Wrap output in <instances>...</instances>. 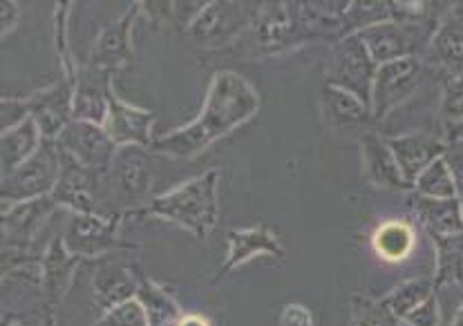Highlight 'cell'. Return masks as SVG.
Segmentation results:
<instances>
[{"label":"cell","mask_w":463,"mask_h":326,"mask_svg":"<svg viewBox=\"0 0 463 326\" xmlns=\"http://www.w3.org/2000/svg\"><path fill=\"white\" fill-rule=\"evenodd\" d=\"M441 159L450 170L452 179H455L457 192L463 197V139L446 141V150H443Z\"/></svg>","instance_id":"36"},{"label":"cell","mask_w":463,"mask_h":326,"mask_svg":"<svg viewBox=\"0 0 463 326\" xmlns=\"http://www.w3.org/2000/svg\"><path fill=\"white\" fill-rule=\"evenodd\" d=\"M43 144V135L34 119L23 121L21 126L5 130L0 136V159H3V177L14 172L18 165H23L27 159L39 153Z\"/></svg>","instance_id":"25"},{"label":"cell","mask_w":463,"mask_h":326,"mask_svg":"<svg viewBox=\"0 0 463 326\" xmlns=\"http://www.w3.org/2000/svg\"><path fill=\"white\" fill-rule=\"evenodd\" d=\"M124 219V212H117V215H99V212L74 215L68 230H65V246H68L70 253L81 259H101L112 248H137L135 244L119 239V226Z\"/></svg>","instance_id":"7"},{"label":"cell","mask_w":463,"mask_h":326,"mask_svg":"<svg viewBox=\"0 0 463 326\" xmlns=\"http://www.w3.org/2000/svg\"><path fill=\"white\" fill-rule=\"evenodd\" d=\"M437 268H434V291L441 286L463 284V233L448 238H432Z\"/></svg>","instance_id":"27"},{"label":"cell","mask_w":463,"mask_h":326,"mask_svg":"<svg viewBox=\"0 0 463 326\" xmlns=\"http://www.w3.org/2000/svg\"><path fill=\"white\" fill-rule=\"evenodd\" d=\"M179 326H211L209 320L204 318V315H197V313H186L184 315L182 324Z\"/></svg>","instance_id":"40"},{"label":"cell","mask_w":463,"mask_h":326,"mask_svg":"<svg viewBox=\"0 0 463 326\" xmlns=\"http://www.w3.org/2000/svg\"><path fill=\"white\" fill-rule=\"evenodd\" d=\"M255 47L260 54H280L291 47L305 45L298 25L294 3H267L253 23Z\"/></svg>","instance_id":"10"},{"label":"cell","mask_w":463,"mask_h":326,"mask_svg":"<svg viewBox=\"0 0 463 326\" xmlns=\"http://www.w3.org/2000/svg\"><path fill=\"white\" fill-rule=\"evenodd\" d=\"M262 5L258 3H206L188 27L191 39L204 47H224L253 25Z\"/></svg>","instance_id":"6"},{"label":"cell","mask_w":463,"mask_h":326,"mask_svg":"<svg viewBox=\"0 0 463 326\" xmlns=\"http://www.w3.org/2000/svg\"><path fill=\"white\" fill-rule=\"evenodd\" d=\"M432 293H437L434 291V282L425 280V277H417V280H408L403 284L392 288L387 295L379 297V300L390 313H394L403 322L405 315H410L417 306H421Z\"/></svg>","instance_id":"29"},{"label":"cell","mask_w":463,"mask_h":326,"mask_svg":"<svg viewBox=\"0 0 463 326\" xmlns=\"http://www.w3.org/2000/svg\"><path fill=\"white\" fill-rule=\"evenodd\" d=\"M56 145H59L61 153L77 159L79 163L92 170V172H97L99 177L110 172L117 157L115 141L108 136L103 126L90 121L74 119L61 132V136L56 139Z\"/></svg>","instance_id":"9"},{"label":"cell","mask_w":463,"mask_h":326,"mask_svg":"<svg viewBox=\"0 0 463 326\" xmlns=\"http://www.w3.org/2000/svg\"><path fill=\"white\" fill-rule=\"evenodd\" d=\"M157 115L150 110L130 106L112 92L110 107L103 119V130L108 132L117 148H150L155 141L153 126Z\"/></svg>","instance_id":"13"},{"label":"cell","mask_w":463,"mask_h":326,"mask_svg":"<svg viewBox=\"0 0 463 326\" xmlns=\"http://www.w3.org/2000/svg\"><path fill=\"white\" fill-rule=\"evenodd\" d=\"M361 154H363V172L365 179L376 188H394L403 191L410 188L396 163L394 153L390 150L387 139H383L379 132H365L361 136Z\"/></svg>","instance_id":"20"},{"label":"cell","mask_w":463,"mask_h":326,"mask_svg":"<svg viewBox=\"0 0 463 326\" xmlns=\"http://www.w3.org/2000/svg\"><path fill=\"white\" fill-rule=\"evenodd\" d=\"M414 192H419L421 197H428V200H457L459 197L455 179H452L450 170L443 163V159H437L434 163H430L419 174V179L414 182Z\"/></svg>","instance_id":"30"},{"label":"cell","mask_w":463,"mask_h":326,"mask_svg":"<svg viewBox=\"0 0 463 326\" xmlns=\"http://www.w3.org/2000/svg\"><path fill=\"white\" fill-rule=\"evenodd\" d=\"M112 74L110 70L85 65L77 72L74 81V119L90 121L101 126L108 115L112 97Z\"/></svg>","instance_id":"17"},{"label":"cell","mask_w":463,"mask_h":326,"mask_svg":"<svg viewBox=\"0 0 463 326\" xmlns=\"http://www.w3.org/2000/svg\"><path fill=\"white\" fill-rule=\"evenodd\" d=\"M437 27L439 25H430V23L385 21L358 32L356 36L367 47L374 63L385 65L392 61L419 56V51L428 50L430 39L437 32Z\"/></svg>","instance_id":"4"},{"label":"cell","mask_w":463,"mask_h":326,"mask_svg":"<svg viewBox=\"0 0 463 326\" xmlns=\"http://www.w3.org/2000/svg\"><path fill=\"white\" fill-rule=\"evenodd\" d=\"M260 110V97L255 88L240 74L222 70L213 77L209 94L197 119L186 126L157 136L150 148L157 154L177 159H191L211 148L222 136L247 123Z\"/></svg>","instance_id":"1"},{"label":"cell","mask_w":463,"mask_h":326,"mask_svg":"<svg viewBox=\"0 0 463 326\" xmlns=\"http://www.w3.org/2000/svg\"><path fill=\"white\" fill-rule=\"evenodd\" d=\"M94 326H150V324H148V315H146V309L135 297V300H128L124 304L115 306L112 311L103 313L101 318L94 322Z\"/></svg>","instance_id":"33"},{"label":"cell","mask_w":463,"mask_h":326,"mask_svg":"<svg viewBox=\"0 0 463 326\" xmlns=\"http://www.w3.org/2000/svg\"><path fill=\"white\" fill-rule=\"evenodd\" d=\"M405 326H441V311H439L437 293L428 297L421 306L412 311L403 318Z\"/></svg>","instance_id":"35"},{"label":"cell","mask_w":463,"mask_h":326,"mask_svg":"<svg viewBox=\"0 0 463 326\" xmlns=\"http://www.w3.org/2000/svg\"><path fill=\"white\" fill-rule=\"evenodd\" d=\"M423 63L419 56L392 61V63L379 65L374 83H372L370 110L374 121L387 119L392 110L408 101L414 89L421 83Z\"/></svg>","instance_id":"8"},{"label":"cell","mask_w":463,"mask_h":326,"mask_svg":"<svg viewBox=\"0 0 463 326\" xmlns=\"http://www.w3.org/2000/svg\"><path fill=\"white\" fill-rule=\"evenodd\" d=\"M376 70H379V65L374 63L363 41L356 34L345 36V39L334 42L327 65V85L345 89V92L354 94L370 106Z\"/></svg>","instance_id":"5"},{"label":"cell","mask_w":463,"mask_h":326,"mask_svg":"<svg viewBox=\"0 0 463 326\" xmlns=\"http://www.w3.org/2000/svg\"><path fill=\"white\" fill-rule=\"evenodd\" d=\"M85 259L77 257L68 250L63 238H56L54 242L47 246L45 255L41 257V288H43V306L56 311L61 302L68 297L70 286H72L74 273Z\"/></svg>","instance_id":"16"},{"label":"cell","mask_w":463,"mask_h":326,"mask_svg":"<svg viewBox=\"0 0 463 326\" xmlns=\"http://www.w3.org/2000/svg\"><path fill=\"white\" fill-rule=\"evenodd\" d=\"M387 144H390V150L394 153L396 163H399L401 172H403L410 188H414V182L419 179V174L430 163L441 159L443 150H446L443 136L430 135V132H405V135L390 136Z\"/></svg>","instance_id":"18"},{"label":"cell","mask_w":463,"mask_h":326,"mask_svg":"<svg viewBox=\"0 0 463 326\" xmlns=\"http://www.w3.org/2000/svg\"><path fill=\"white\" fill-rule=\"evenodd\" d=\"M61 172V150L56 141L43 139L39 153L25 163L18 165L14 172L5 174L0 197H3V210L23 204V201L52 197Z\"/></svg>","instance_id":"3"},{"label":"cell","mask_w":463,"mask_h":326,"mask_svg":"<svg viewBox=\"0 0 463 326\" xmlns=\"http://www.w3.org/2000/svg\"><path fill=\"white\" fill-rule=\"evenodd\" d=\"M27 101L43 139L56 141L61 132L74 121V83L68 79L47 85L27 97Z\"/></svg>","instance_id":"12"},{"label":"cell","mask_w":463,"mask_h":326,"mask_svg":"<svg viewBox=\"0 0 463 326\" xmlns=\"http://www.w3.org/2000/svg\"><path fill=\"white\" fill-rule=\"evenodd\" d=\"M414 242V228L408 221L390 219L376 228L372 246H374L376 255L385 262H403L410 253H412Z\"/></svg>","instance_id":"28"},{"label":"cell","mask_w":463,"mask_h":326,"mask_svg":"<svg viewBox=\"0 0 463 326\" xmlns=\"http://www.w3.org/2000/svg\"><path fill=\"white\" fill-rule=\"evenodd\" d=\"M141 12H144V5L132 3L124 16L110 23L106 30H101V34L94 41L92 51H90L88 63L94 65V68L110 70V72H117V70L130 65L135 61L132 30H135L137 16Z\"/></svg>","instance_id":"11"},{"label":"cell","mask_w":463,"mask_h":326,"mask_svg":"<svg viewBox=\"0 0 463 326\" xmlns=\"http://www.w3.org/2000/svg\"><path fill=\"white\" fill-rule=\"evenodd\" d=\"M450 326H463V304L459 306V311L455 313V320H452Z\"/></svg>","instance_id":"41"},{"label":"cell","mask_w":463,"mask_h":326,"mask_svg":"<svg viewBox=\"0 0 463 326\" xmlns=\"http://www.w3.org/2000/svg\"><path fill=\"white\" fill-rule=\"evenodd\" d=\"M352 304V322L354 326H401V320L370 295L356 293L349 300Z\"/></svg>","instance_id":"31"},{"label":"cell","mask_w":463,"mask_h":326,"mask_svg":"<svg viewBox=\"0 0 463 326\" xmlns=\"http://www.w3.org/2000/svg\"><path fill=\"white\" fill-rule=\"evenodd\" d=\"M27 119H32L30 101H27V98H16V97L3 98V132L21 126V123Z\"/></svg>","instance_id":"37"},{"label":"cell","mask_w":463,"mask_h":326,"mask_svg":"<svg viewBox=\"0 0 463 326\" xmlns=\"http://www.w3.org/2000/svg\"><path fill=\"white\" fill-rule=\"evenodd\" d=\"M441 112L446 123H463V72L448 81Z\"/></svg>","instance_id":"34"},{"label":"cell","mask_w":463,"mask_h":326,"mask_svg":"<svg viewBox=\"0 0 463 326\" xmlns=\"http://www.w3.org/2000/svg\"><path fill=\"white\" fill-rule=\"evenodd\" d=\"M54 315H45V326H54Z\"/></svg>","instance_id":"42"},{"label":"cell","mask_w":463,"mask_h":326,"mask_svg":"<svg viewBox=\"0 0 463 326\" xmlns=\"http://www.w3.org/2000/svg\"><path fill=\"white\" fill-rule=\"evenodd\" d=\"M459 200H461V215H463V197H459Z\"/></svg>","instance_id":"43"},{"label":"cell","mask_w":463,"mask_h":326,"mask_svg":"<svg viewBox=\"0 0 463 326\" xmlns=\"http://www.w3.org/2000/svg\"><path fill=\"white\" fill-rule=\"evenodd\" d=\"M258 255H271V257L285 259L287 250L282 246L276 230L269 224H258L251 228H235L229 233V253L222 266L217 268V275L213 277V284L226 277V273L235 271L242 264L251 262Z\"/></svg>","instance_id":"14"},{"label":"cell","mask_w":463,"mask_h":326,"mask_svg":"<svg viewBox=\"0 0 463 326\" xmlns=\"http://www.w3.org/2000/svg\"><path fill=\"white\" fill-rule=\"evenodd\" d=\"M99 182H101V177L97 172L88 170L70 154L61 153V172L54 192H52V200L59 206L70 208L74 215L97 212L94 204H97Z\"/></svg>","instance_id":"15"},{"label":"cell","mask_w":463,"mask_h":326,"mask_svg":"<svg viewBox=\"0 0 463 326\" xmlns=\"http://www.w3.org/2000/svg\"><path fill=\"white\" fill-rule=\"evenodd\" d=\"M72 3H59L56 5V14H54V41H56V54H59L61 65H63V79L68 81H77V72L79 70L74 68L72 63V54H70V45H68V14Z\"/></svg>","instance_id":"32"},{"label":"cell","mask_w":463,"mask_h":326,"mask_svg":"<svg viewBox=\"0 0 463 326\" xmlns=\"http://www.w3.org/2000/svg\"><path fill=\"white\" fill-rule=\"evenodd\" d=\"M323 112L325 119L332 123L338 130H349V127H363L367 123H374L372 110L367 103L345 89L325 85L323 88Z\"/></svg>","instance_id":"24"},{"label":"cell","mask_w":463,"mask_h":326,"mask_svg":"<svg viewBox=\"0 0 463 326\" xmlns=\"http://www.w3.org/2000/svg\"><path fill=\"white\" fill-rule=\"evenodd\" d=\"M217 183L220 170H206L200 177L188 179L182 186L157 195L148 204L139 208H128L124 217H157L170 224L182 226L184 230L195 235L197 239H206L217 221Z\"/></svg>","instance_id":"2"},{"label":"cell","mask_w":463,"mask_h":326,"mask_svg":"<svg viewBox=\"0 0 463 326\" xmlns=\"http://www.w3.org/2000/svg\"><path fill=\"white\" fill-rule=\"evenodd\" d=\"M137 300L146 309L150 326H179L184 315H186L168 288H164L146 275H141Z\"/></svg>","instance_id":"26"},{"label":"cell","mask_w":463,"mask_h":326,"mask_svg":"<svg viewBox=\"0 0 463 326\" xmlns=\"http://www.w3.org/2000/svg\"><path fill=\"white\" fill-rule=\"evenodd\" d=\"M110 170L115 174V186H119L132 208H139L150 188V170L141 148H121Z\"/></svg>","instance_id":"23"},{"label":"cell","mask_w":463,"mask_h":326,"mask_svg":"<svg viewBox=\"0 0 463 326\" xmlns=\"http://www.w3.org/2000/svg\"><path fill=\"white\" fill-rule=\"evenodd\" d=\"M410 208L421 221L428 238H448V235L463 233L461 200H428L414 192L410 197Z\"/></svg>","instance_id":"22"},{"label":"cell","mask_w":463,"mask_h":326,"mask_svg":"<svg viewBox=\"0 0 463 326\" xmlns=\"http://www.w3.org/2000/svg\"><path fill=\"white\" fill-rule=\"evenodd\" d=\"M280 326H316V318L309 306L291 302L282 309Z\"/></svg>","instance_id":"38"},{"label":"cell","mask_w":463,"mask_h":326,"mask_svg":"<svg viewBox=\"0 0 463 326\" xmlns=\"http://www.w3.org/2000/svg\"><path fill=\"white\" fill-rule=\"evenodd\" d=\"M141 275H137L135 268L121 266V264H103L92 280L94 304L108 313L115 306L124 304L128 300H135L139 293Z\"/></svg>","instance_id":"21"},{"label":"cell","mask_w":463,"mask_h":326,"mask_svg":"<svg viewBox=\"0 0 463 326\" xmlns=\"http://www.w3.org/2000/svg\"><path fill=\"white\" fill-rule=\"evenodd\" d=\"M18 23V3H3V7H0V32H3V36H7V32H12L14 27H16Z\"/></svg>","instance_id":"39"},{"label":"cell","mask_w":463,"mask_h":326,"mask_svg":"<svg viewBox=\"0 0 463 326\" xmlns=\"http://www.w3.org/2000/svg\"><path fill=\"white\" fill-rule=\"evenodd\" d=\"M428 56L450 79L463 72V3H455L439 23L428 45Z\"/></svg>","instance_id":"19"}]
</instances>
